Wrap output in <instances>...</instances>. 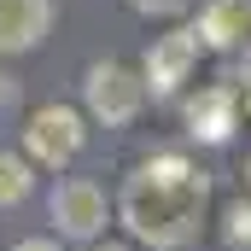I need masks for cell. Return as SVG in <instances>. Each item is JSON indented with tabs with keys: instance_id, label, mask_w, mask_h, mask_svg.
Here are the masks:
<instances>
[{
	"instance_id": "1",
	"label": "cell",
	"mask_w": 251,
	"mask_h": 251,
	"mask_svg": "<svg viewBox=\"0 0 251 251\" xmlns=\"http://www.w3.org/2000/svg\"><path fill=\"white\" fill-rule=\"evenodd\" d=\"M204 199H210V176L193 170L187 158L164 152L152 164H140L123 187V222L134 228V240L170 251L187 246L199 234V216H204Z\"/></svg>"
},
{
	"instance_id": "2",
	"label": "cell",
	"mask_w": 251,
	"mask_h": 251,
	"mask_svg": "<svg viewBox=\"0 0 251 251\" xmlns=\"http://www.w3.org/2000/svg\"><path fill=\"white\" fill-rule=\"evenodd\" d=\"M82 94H88V111H94L105 128L134 123V117H140V105H146V82H140L128 64H117V59L88 64V76H82Z\"/></svg>"
},
{
	"instance_id": "3",
	"label": "cell",
	"mask_w": 251,
	"mask_h": 251,
	"mask_svg": "<svg viewBox=\"0 0 251 251\" xmlns=\"http://www.w3.org/2000/svg\"><path fill=\"white\" fill-rule=\"evenodd\" d=\"M24 140H29V152H35L47 170H59V164H70V158L82 152V117H76L70 105H41V111L29 117V128H24Z\"/></svg>"
},
{
	"instance_id": "4",
	"label": "cell",
	"mask_w": 251,
	"mask_h": 251,
	"mask_svg": "<svg viewBox=\"0 0 251 251\" xmlns=\"http://www.w3.org/2000/svg\"><path fill=\"white\" fill-rule=\"evenodd\" d=\"M53 222H59V234H70V240H94L105 228V193L94 187V181H82V176L59 181L53 187Z\"/></svg>"
},
{
	"instance_id": "5",
	"label": "cell",
	"mask_w": 251,
	"mask_h": 251,
	"mask_svg": "<svg viewBox=\"0 0 251 251\" xmlns=\"http://www.w3.org/2000/svg\"><path fill=\"white\" fill-rule=\"evenodd\" d=\"M193 59H199V35H193V29H170V35H158L152 53H146V88H152V94H176V88L187 82Z\"/></svg>"
},
{
	"instance_id": "6",
	"label": "cell",
	"mask_w": 251,
	"mask_h": 251,
	"mask_svg": "<svg viewBox=\"0 0 251 251\" xmlns=\"http://www.w3.org/2000/svg\"><path fill=\"white\" fill-rule=\"evenodd\" d=\"M47 24H53V0H0V53L41 47Z\"/></svg>"
},
{
	"instance_id": "7",
	"label": "cell",
	"mask_w": 251,
	"mask_h": 251,
	"mask_svg": "<svg viewBox=\"0 0 251 251\" xmlns=\"http://www.w3.org/2000/svg\"><path fill=\"white\" fill-rule=\"evenodd\" d=\"M234 123H240V100H234V88H199L187 100V128L199 134V140H228L234 134Z\"/></svg>"
},
{
	"instance_id": "8",
	"label": "cell",
	"mask_w": 251,
	"mask_h": 251,
	"mask_svg": "<svg viewBox=\"0 0 251 251\" xmlns=\"http://www.w3.org/2000/svg\"><path fill=\"white\" fill-rule=\"evenodd\" d=\"M204 47H246L251 41V0H210L193 29Z\"/></svg>"
},
{
	"instance_id": "9",
	"label": "cell",
	"mask_w": 251,
	"mask_h": 251,
	"mask_svg": "<svg viewBox=\"0 0 251 251\" xmlns=\"http://www.w3.org/2000/svg\"><path fill=\"white\" fill-rule=\"evenodd\" d=\"M18 199H29V170L12 152H0V204H18Z\"/></svg>"
},
{
	"instance_id": "10",
	"label": "cell",
	"mask_w": 251,
	"mask_h": 251,
	"mask_svg": "<svg viewBox=\"0 0 251 251\" xmlns=\"http://www.w3.org/2000/svg\"><path fill=\"white\" fill-rule=\"evenodd\" d=\"M228 240H234V246H251V204L246 199L228 204Z\"/></svg>"
},
{
	"instance_id": "11",
	"label": "cell",
	"mask_w": 251,
	"mask_h": 251,
	"mask_svg": "<svg viewBox=\"0 0 251 251\" xmlns=\"http://www.w3.org/2000/svg\"><path fill=\"white\" fill-rule=\"evenodd\" d=\"M134 12H146V18H170V12H187L193 0H128Z\"/></svg>"
},
{
	"instance_id": "12",
	"label": "cell",
	"mask_w": 251,
	"mask_h": 251,
	"mask_svg": "<svg viewBox=\"0 0 251 251\" xmlns=\"http://www.w3.org/2000/svg\"><path fill=\"white\" fill-rule=\"evenodd\" d=\"M18 251H59V246H53V240H24Z\"/></svg>"
},
{
	"instance_id": "13",
	"label": "cell",
	"mask_w": 251,
	"mask_h": 251,
	"mask_svg": "<svg viewBox=\"0 0 251 251\" xmlns=\"http://www.w3.org/2000/svg\"><path fill=\"white\" fill-rule=\"evenodd\" d=\"M88 251H128V246H88Z\"/></svg>"
},
{
	"instance_id": "14",
	"label": "cell",
	"mask_w": 251,
	"mask_h": 251,
	"mask_svg": "<svg viewBox=\"0 0 251 251\" xmlns=\"http://www.w3.org/2000/svg\"><path fill=\"white\" fill-rule=\"evenodd\" d=\"M246 105H251V100H246Z\"/></svg>"
},
{
	"instance_id": "15",
	"label": "cell",
	"mask_w": 251,
	"mask_h": 251,
	"mask_svg": "<svg viewBox=\"0 0 251 251\" xmlns=\"http://www.w3.org/2000/svg\"><path fill=\"white\" fill-rule=\"evenodd\" d=\"M246 176H251V170H246Z\"/></svg>"
}]
</instances>
